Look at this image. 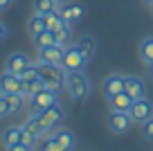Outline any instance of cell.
I'll use <instances>...</instances> for the list:
<instances>
[{"label":"cell","mask_w":153,"mask_h":151,"mask_svg":"<svg viewBox=\"0 0 153 151\" xmlns=\"http://www.w3.org/2000/svg\"><path fill=\"white\" fill-rule=\"evenodd\" d=\"M151 11H153V7H151Z\"/></svg>","instance_id":"obj_37"},{"label":"cell","mask_w":153,"mask_h":151,"mask_svg":"<svg viewBox=\"0 0 153 151\" xmlns=\"http://www.w3.org/2000/svg\"><path fill=\"white\" fill-rule=\"evenodd\" d=\"M108 102H110V111H124V113H128L131 104H133V97H128V95L122 90V93L108 97Z\"/></svg>","instance_id":"obj_14"},{"label":"cell","mask_w":153,"mask_h":151,"mask_svg":"<svg viewBox=\"0 0 153 151\" xmlns=\"http://www.w3.org/2000/svg\"><path fill=\"white\" fill-rule=\"evenodd\" d=\"M76 45H79V50H81L88 59H92L97 54V43H95V38H92V36H81Z\"/></svg>","instance_id":"obj_20"},{"label":"cell","mask_w":153,"mask_h":151,"mask_svg":"<svg viewBox=\"0 0 153 151\" xmlns=\"http://www.w3.org/2000/svg\"><path fill=\"white\" fill-rule=\"evenodd\" d=\"M48 29V25H45V16H41V14H34L32 18L27 20V32H29V36L32 38H36L41 32H45Z\"/></svg>","instance_id":"obj_17"},{"label":"cell","mask_w":153,"mask_h":151,"mask_svg":"<svg viewBox=\"0 0 153 151\" xmlns=\"http://www.w3.org/2000/svg\"><path fill=\"white\" fill-rule=\"evenodd\" d=\"M23 126H25V129H29V131H32L34 135L38 138V140H41V138H45V135L50 133L48 129H45V124L41 122V117H38V115H29V117L25 120V124H23Z\"/></svg>","instance_id":"obj_15"},{"label":"cell","mask_w":153,"mask_h":151,"mask_svg":"<svg viewBox=\"0 0 153 151\" xmlns=\"http://www.w3.org/2000/svg\"><path fill=\"white\" fill-rule=\"evenodd\" d=\"M38 151H63V149L59 147V142H56L54 135H45L43 142L38 144Z\"/></svg>","instance_id":"obj_26"},{"label":"cell","mask_w":153,"mask_h":151,"mask_svg":"<svg viewBox=\"0 0 153 151\" xmlns=\"http://www.w3.org/2000/svg\"><path fill=\"white\" fill-rule=\"evenodd\" d=\"M124 93L133 99H142L146 97V84L137 75H124Z\"/></svg>","instance_id":"obj_8"},{"label":"cell","mask_w":153,"mask_h":151,"mask_svg":"<svg viewBox=\"0 0 153 151\" xmlns=\"http://www.w3.org/2000/svg\"><path fill=\"white\" fill-rule=\"evenodd\" d=\"M61 23H63V18H61V11H59V9L45 14V25H48V29H56Z\"/></svg>","instance_id":"obj_27"},{"label":"cell","mask_w":153,"mask_h":151,"mask_svg":"<svg viewBox=\"0 0 153 151\" xmlns=\"http://www.w3.org/2000/svg\"><path fill=\"white\" fill-rule=\"evenodd\" d=\"M142 140L153 142V117H149L146 122H142Z\"/></svg>","instance_id":"obj_28"},{"label":"cell","mask_w":153,"mask_h":151,"mask_svg":"<svg viewBox=\"0 0 153 151\" xmlns=\"http://www.w3.org/2000/svg\"><path fill=\"white\" fill-rule=\"evenodd\" d=\"M54 104H59L56 90L45 88V90H41L38 95H34V97H32V102H29V115H41L48 106H54Z\"/></svg>","instance_id":"obj_4"},{"label":"cell","mask_w":153,"mask_h":151,"mask_svg":"<svg viewBox=\"0 0 153 151\" xmlns=\"http://www.w3.org/2000/svg\"><path fill=\"white\" fill-rule=\"evenodd\" d=\"M23 129V131H20V142H25V144H29V147H34L38 142V138L34 135L32 131H29V129H25V126H20Z\"/></svg>","instance_id":"obj_29"},{"label":"cell","mask_w":153,"mask_h":151,"mask_svg":"<svg viewBox=\"0 0 153 151\" xmlns=\"http://www.w3.org/2000/svg\"><path fill=\"white\" fill-rule=\"evenodd\" d=\"M106 124H108V129L115 135H124V133H128V129L133 126V120H131V115L124 113V111H110L108 117H106Z\"/></svg>","instance_id":"obj_5"},{"label":"cell","mask_w":153,"mask_h":151,"mask_svg":"<svg viewBox=\"0 0 153 151\" xmlns=\"http://www.w3.org/2000/svg\"><path fill=\"white\" fill-rule=\"evenodd\" d=\"M34 147H29V144H25V142H18V144H14V147H9L7 151H32Z\"/></svg>","instance_id":"obj_31"},{"label":"cell","mask_w":153,"mask_h":151,"mask_svg":"<svg viewBox=\"0 0 153 151\" xmlns=\"http://www.w3.org/2000/svg\"><path fill=\"white\" fill-rule=\"evenodd\" d=\"M65 2H70V0H56V5L61 7V5H65Z\"/></svg>","instance_id":"obj_34"},{"label":"cell","mask_w":153,"mask_h":151,"mask_svg":"<svg viewBox=\"0 0 153 151\" xmlns=\"http://www.w3.org/2000/svg\"><path fill=\"white\" fill-rule=\"evenodd\" d=\"M88 66V57L79 50V45H68L63 50V59H61V68L65 72H76L83 70Z\"/></svg>","instance_id":"obj_3"},{"label":"cell","mask_w":153,"mask_h":151,"mask_svg":"<svg viewBox=\"0 0 153 151\" xmlns=\"http://www.w3.org/2000/svg\"><path fill=\"white\" fill-rule=\"evenodd\" d=\"M149 72H151V77H153V63H151V66H149Z\"/></svg>","instance_id":"obj_36"},{"label":"cell","mask_w":153,"mask_h":151,"mask_svg":"<svg viewBox=\"0 0 153 151\" xmlns=\"http://www.w3.org/2000/svg\"><path fill=\"white\" fill-rule=\"evenodd\" d=\"M52 32H54V36H56V43H59V45H63V47H65V43L70 41V36H72L70 23H65V20H63V23L59 25L56 29H52Z\"/></svg>","instance_id":"obj_21"},{"label":"cell","mask_w":153,"mask_h":151,"mask_svg":"<svg viewBox=\"0 0 153 151\" xmlns=\"http://www.w3.org/2000/svg\"><path fill=\"white\" fill-rule=\"evenodd\" d=\"M128 115H131V120H133L135 124H142V122H146L149 117H153V104L149 102L146 97H142V99H133Z\"/></svg>","instance_id":"obj_6"},{"label":"cell","mask_w":153,"mask_h":151,"mask_svg":"<svg viewBox=\"0 0 153 151\" xmlns=\"http://www.w3.org/2000/svg\"><path fill=\"white\" fill-rule=\"evenodd\" d=\"M63 45H50V47H38V59L45 63H52V66H61L63 59Z\"/></svg>","instance_id":"obj_12"},{"label":"cell","mask_w":153,"mask_h":151,"mask_svg":"<svg viewBox=\"0 0 153 151\" xmlns=\"http://www.w3.org/2000/svg\"><path fill=\"white\" fill-rule=\"evenodd\" d=\"M9 104H7V97L0 95V117H9Z\"/></svg>","instance_id":"obj_30"},{"label":"cell","mask_w":153,"mask_h":151,"mask_svg":"<svg viewBox=\"0 0 153 151\" xmlns=\"http://www.w3.org/2000/svg\"><path fill=\"white\" fill-rule=\"evenodd\" d=\"M11 2H14V0H0V11L7 9V7H11Z\"/></svg>","instance_id":"obj_32"},{"label":"cell","mask_w":153,"mask_h":151,"mask_svg":"<svg viewBox=\"0 0 153 151\" xmlns=\"http://www.w3.org/2000/svg\"><path fill=\"white\" fill-rule=\"evenodd\" d=\"M29 57L25 52H11L9 57H7V72H11V75H20V72L25 70V68L29 66Z\"/></svg>","instance_id":"obj_11"},{"label":"cell","mask_w":153,"mask_h":151,"mask_svg":"<svg viewBox=\"0 0 153 151\" xmlns=\"http://www.w3.org/2000/svg\"><path fill=\"white\" fill-rule=\"evenodd\" d=\"M36 47H50V45H59L56 43V36H54V32L52 29H45V32H41L36 38Z\"/></svg>","instance_id":"obj_24"},{"label":"cell","mask_w":153,"mask_h":151,"mask_svg":"<svg viewBox=\"0 0 153 151\" xmlns=\"http://www.w3.org/2000/svg\"><path fill=\"white\" fill-rule=\"evenodd\" d=\"M63 86L70 93L72 99H86L90 95V81L83 75V70L76 72H65V79H63Z\"/></svg>","instance_id":"obj_1"},{"label":"cell","mask_w":153,"mask_h":151,"mask_svg":"<svg viewBox=\"0 0 153 151\" xmlns=\"http://www.w3.org/2000/svg\"><path fill=\"white\" fill-rule=\"evenodd\" d=\"M140 59H142L146 66L153 63V36H146L140 43Z\"/></svg>","instance_id":"obj_19"},{"label":"cell","mask_w":153,"mask_h":151,"mask_svg":"<svg viewBox=\"0 0 153 151\" xmlns=\"http://www.w3.org/2000/svg\"><path fill=\"white\" fill-rule=\"evenodd\" d=\"M144 5H149V7H153V0H142Z\"/></svg>","instance_id":"obj_35"},{"label":"cell","mask_w":153,"mask_h":151,"mask_svg":"<svg viewBox=\"0 0 153 151\" xmlns=\"http://www.w3.org/2000/svg\"><path fill=\"white\" fill-rule=\"evenodd\" d=\"M7 97V104H9V113L11 115H18L20 111L25 108V97L23 95H5Z\"/></svg>","instance_id":"obj_23"},{"label":"cell","mask_w":153,"mask_h":151,"mask_svg":"<svg viewBox=\"0 0 153 151\" xmlns=\"http://www.w3.org/2000/svg\"><path fill=\"white\" fill-rule=\"evenodd\" d=\"M18 77L25 81V84H27V81H36V79H38V63H29V66L25 68Z\"/></svg>","instance_id":"obj_25"},{"label":"cell","mask_w":153,"mask_h":151,"mask_svg":"<svg viewBox=\"0 0 153 151\" xmlns=\"http://www.w3.org/2000/svg\"><path fill=\"white\" fill-rule=\"evenodd\" d=\"M38 117H41V122L45 124V129H48V131H54V129L61 124V120L65 117V115H63V108H61V106L54 104V106H48V108L38 115Z\"/></svg>","instance_id":"obj_9"},{"label":"cell","mask_w":153,"mask_h":151,"mask_svg":"<svg viewBox=\"0 0 153 151\" xmlns=\"http://www.w3.org/2000/svg\"><path fill=\"white\" fill-rule=\"evenodd\" d=\"M20 131H23L20 126H7L5 131H2V135H0L2 144H5L7 149L14 147V144H18V142H20Z\"/></svg>","instance_id":"obj_18"},{"label":"cell","mask_w":153,"mask_h":151,"mask_svg":"<svg viewBox=\"0 0 153 151\" xmlns=\"http://www.w3.org/2000/svg\"><path fill=\"white\" fill-rule=\"evenodd\" d=\"M52 135L56 138L59 147H61L63 151H72V149H74V135H72V131H68V129H59V131H54Z\"/></svg>","instance_id":"obj_16"},{"label":"cell","mask_w":153,"mask_h":151,"mask_svg":"<svg viewBox=\"0 0 153 151\" xmlns=\"http://www.w3.org/2000/svg\"><path fill=\"white\" fill-rule=\"evenodd\" d=\"M23 79L18 75H11V72H2L0 75V95H23Z\"/></svg>","instance_id":"obj_7"},{"label":"cell","mask_w":153,"mask_h":151,"mask_svg":"<svg viewBox=\"0 0 153 151\" xmlns=\"http://www.w3.org/2000/svg\"><path fill=\"white\" fill-rule=\"evenodd\" d=\"M38 79H43L45 88L56 90V93H59L63 79H65V70H63L61 66H52V63L38 61Z\"/></svg>","instance_id":"obj_2"},{"label":"cell","mask_w":153,"mask_h":151,"mask_svg":"<svg viewBox=\"0 0 153 151\" xmlns=\"http://www.w3.org/2000/svg\"><path fill=\"white\" fill-rule=\"evenodd\" d=\"M5 34H7V29H5V25L0 23V41H2V38H5Z\"/></svg>","instance_id":"obj_33"},{"label":"cell","mask_w":153,"mask_h":151,"mask_svg":"<svg viewBox=\"0 0 153 151\" xmlns=\"http://www.w3.org/2000/svg\"><path fill=\"white\" fill-rule=\"evenodd\" d=\"M32 5H34V14H41V16L50 14V11H54L59 7L56 0H34Z\"/></svg>","instance_id":"obj_22"},{"label":"cell","mask_w":153,"mask_h":151,"mask_svg":"<svg viewBox=\"0 0 153 151\" xmlns=\"http://www.w3.org/2000/svg\"><path fill=\"white\" fill-rule=\"evenodd\" d=\"M101 90H104L106 97H113V95L122 93L124 90V75H108L101 84Z\"/></svg>","instance_id":"obj_13"},{"label":"cell","mask_w":153,"mask_h":151,"mask_svg":"<svg viewBox=\"0 0 153 151\" xmlns=\"http://www.w3.org/2000/svg\"><path fill=\"white\" fill-rule=\"evenodd\" d=\"M61 18L65 20V23H76V20H81L83 16H86V7L79 5V2H65V5H61Z\"/></svg>","instance_id":"obj_10"}]
</instances>
